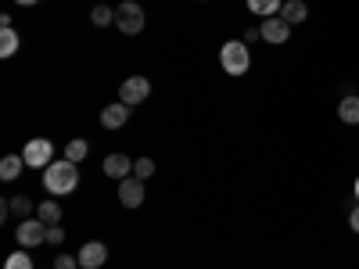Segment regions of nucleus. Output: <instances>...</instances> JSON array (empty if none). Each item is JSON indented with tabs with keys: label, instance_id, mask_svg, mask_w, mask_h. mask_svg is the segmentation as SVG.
<instances>
[{
	"label": "nucleus",
	"instance_id": "obj_1",
	"mask_svg": "<svg viewBox=\"0 0 359 269\" xmlns=\"http://www.w3.org/2000/svg\"><path fill=\"white\" fill-rule=\"evenodd\" d=\"M43 187H47V194H54V198L72 194V191L79 187V165L69 162V158H54V162L43 169Z\"/></svg>",
	"mask_w": 359,
	"mask_h": 269
},
{
	"label": "nucleus",
	"instance_id": "obj_2",
	"mask_svg": "<svg viewBox=\"0 0 359 269\" xmlns=\"http://www.w3.org/2000/svg\"><path fill=\"white\" fill-rule=\"evenodd\" d=\"M219 65H223V72L226 76H245L248 69H252V47L245 43V40H226L223 47H219Z\"/></svg>",
	"mask_w": 359,
	"mask_h": 269
},
{
	"label": "nucleus",
	"instance_id": "obj_3",
	"mask_svg": "<svg viewBox=\"0 0 359 269\" xmlns=\"http://www.w3.org/2000/svg\"><path fill=\"white\" fill-rule=\"evenodd\" d=\"M144 25H147V15H144V8L137 4V0H123V4L115 8V29L118 33L137 36V33H144Z\"/></svg>",
	"mask_w": 359,
	"mask_h": 269
},
{
	"label": "nucleus",
	"instance_id": "obj_4",
	"mask_svg": "<svg viewBox=\"0 0 359 269\" xmlns=\"http://www.w3.org/2000/svg\"><path fill=\"white\" fill-rule=\"evenodd\" d=\"M22 158H25V165L29 169H47L50 162H54V144H50V137H33L25 147H22Z\"/></svg>",
	"mask_w": 359,
	"mask_h": 269
},
{
	"label": "nucleus",
	"instance_id": "obj_5",
	"mask_svg": "<svg viewBox=\"0 0 359 269\" xmlns=\"http://www.w3.org/2000/svg\"><path fill=\"white\" fill-rule=\"evenodd\" d=\"M147 97H151V79L147 76H130V79H123V86H118V101L130 104V108L144 104Z\"/></svg>",
	"mask_w": 359,
	"mask_h": 269
},
{
	"label": "nucleus",
	"instance_id": "obj_6",
	"mask_svg": "<svg viewBox=\"0 0 359 269\" xmlns=\"http://www.w3.org/2000/svg\"><path fill=\"white\" fill-rule=\"evenodd\" d=\"M47 230H50V226L33 216V219H22V223H18L15 237H18L22 248H40V244H47Z\"/></svg>",
	"mask_w": 359,
	"mask_h": 269
},
{
	"label": "nucleus",
	"instance_id": "obj_7",
	"mask_svg": "<svg viewBox=\"0 0 359 269\" xmlns=\"http://www.w3.org/2000/svg\"><path fill=\"white\" fill-rule=\"evenodd\" d=\"M144 179L137 176H126V179H118V205L123 208H140L144 205Z\"/></svg>",
	"mask_w": 359,
	"mask_h": 269
},
{
	"label": "nucleus",
	"instance_id": "obj_8",
	"mask_svg": "<svg viewBox=\"0 0 359 269\" xmlns=\"http://www.w3.org/2000/svg\"><path fill=\"white\" fill-rule=\"evenodd\" d=\"M259 33H262V40H266V43L280 47V43H287V40H291V25H287L280 15H273V18H262Z\"/></svg>",
	"mask_w": 359,
	"mask_h": 269
},
{
	"label": "nucleus",
	"instance_id": "obj_9",
	"mask_svg": "<svg viewBox=\"0 0 359 269\" xmlns=\"http://www.w3.org/2000/svg\"><path fill=\"white\" fill-rule=\"evenodd\" d=\"M79 269H101L104 262H108V244H101V241H86L83 248H79Z\"/></svg>",
	"mask_w": 359,
	"mask_h": 269
},
{
	"label": "nucleus",
	"instance_id": "obj_10",
	"mask_svg": "<svg viewBox=\"0 0 359 269\" xmlns=\"http://www.w3.org/2000/svg\"><path fill=\"white\" fill-rule=\"evenodd\" d=\"M101 169H104L108 179H126V176H133V158L123 155V151H115V155H104Z\"/></svg>",
	"mask_w": 359,
	"mask_h": 269
},
{
	"label": "nucleus",
	"instance_id": "obj_11",
	"mask_svg": "<svg viewBox=\"0 0 359 269\" xmlns=\"http://www.w3.org/2000/svg\"><path fill=\"white\" fill-rule=\"evenodd\" d=\"M130 104H123V101H115V104H108V108H101V126L104 130H123L126 123H130Z\"/></svg>",
	"mask_w": 359,
	"mask_h": 269
},
{
	"label": "nucleus",
	"instance_id": "obj_12",
	"mask_svg": "<svg viewBox=\"0 0 359 269\" xmlns=\"http://www.w3.org/2000/svg\"><path fill=\"white\" fill-rule=\"evenodd\" d=\"M280 18L294 29V25H302L309 18V4L306 0H284V8H280Z\"/></svg>",
	"mask_w": 359,
	"mask_h": 269
},
{
	"label": "nucleus",
	"instance_id": "obj_13",
	"mask_svg": "<svg viewBox=\"0 0 359 269\" xmlns=\"http://www.w3.org/2000/svg\"><path fill=\"white\" fill-rule=\"evenodd\" d=\"M338 118H341L345 126H359V97L355 94H345L338 101Z\"/></svg>",
	"mask_w": 359,
	"mask_h": 269
},
{
	"label": "nucleus",
	"instance_id": "obj_14",
	"mask_svg": "<svg viewBox=\"0 0 359 269\" xmlns=\"http://www.w3.org/2000/svg\"><path fill=\"white\" fill-rule=\"evenodd\" d=\"M22 47V36L15 33V25H0V57H15Z\"/></svg>",
	"mask_w": 359,
	"mask_h": 269
},
{
	"label": "nucleus",
	"instance_id": "obj_15",
	"mask_svg": "<svg viewBox=\"0 0 359 269\" xmlns=\"http://www.w3.org/2000/svg\"><path fill=\"white\" fill-rule=\"evenodd\" d=\"M36 219H43L47 226H57V223H62V205H57L54 198L40 201V205H36Z\"/></svg>",
	"mask_w": 359,
	"mask_h": 269
},
{
	"label": "nucleus",
	"instance_id": "obj_16",
	"mask_svg": "<svg viewBox=\"0 0 359 269\" xmlns=\"http://www.w3.org/2000/svg\"><path fill=\"white\" fill-rule=\"evenodd\" d=\"M22 169H25V158L22 155H4V162H0V179L11 184V179L22 176Z\"/></svg>",
	"mask_w": 359,
	"mask_h": 269
},
{
	"label": "nucleus",
	"instance_id": "obj_17",
	"mask_svg": "<svg viewBox=\"0 0 359 269\" xmlns=\"http://www.w3.org/2000/svg\"><path fill=\"white\" fill-rule=\"evenodd\" d=\"M245 4H248V11L259 15V18H273V15H280L284 0H245Z\"/></svg>",
	"mask_w": 359,
	"mask_h": 269
},
{
	"label": "nucleus",
	"instance_id": "obj_18",
	"mask_svg": "<svg viewBox=\"0 0 359 269\" xmlns=\"http://www.w3.org/2000/svg\"><path fill=\"white\" fill-rule=\"evenodd\" d=\"M8 212H15L18 219H33V216H36V205L29 201L25 194H15V198L8 201Z\"/></svg>",
	"mask_w": 359,
	"mask_h": 269
},
{
	"label": "nucleus",
	"instance_id": "obj_19",
	"mask_svg": "<svg viewBox=\"0 0 359 269\" xmlns=\"http://www.w3.org/2000/svg\"><path fill=\"white\" fill-rule=\"evenodd\" d=\"M86 155H90V144H86L83 137H76V140H69V144H65V158H69V162L83 165V158H86Z\"/></svg>",
	"mask_w": 359,
	"mask_h": 269
},
{
	"label": "nucleus",
	"instance_id": "obj_20",
	"mask_svg": "<svg viewBox=\"0 0 359 269\" xmlns=\"http://www.w3.org/2000/svg\"><path fill=\"white\" fill-rule=\"evenodd\" d=\"M90 22H94L97 29H108V25H115V8H108V4H97L94 11H90Z\"/></svg>",
	"mask_w": 359,
	"mask_h": 269
},
{
	"label": "nucleus",
	"instance_id": "obj_21",
	"mask_svg": "<svg viewBox=\"0 0 359 269\" xmlns=\"http://www.w3.org/2000/svg\"><path fill=\"white\" fill-rule=\"evenodd\" d=\"M4 269H33V258H29V251L22 248V251H15V255H8V262H4Z\"/></svg>",
	"mask_w": 359,
	"mask_h": 269
},
{
	"label": "nucleus",
	"instance_id": "obj_22",
	"mask_svg": "<svg viewBox=\"0 0 359 269\" xmlns=\"http://www.w3.org/2000/svg\"><path fill=\"white\" fill-rule=\"evenodd\" d=\"M133 176H137V179H151V176H155V162H151V158H137V162H133Z\"/></svg>",
	"mask_w": 359,
	"mask_h": 269
},
{
	"label": "nucleus",
	"instance_id": "obj_23",
	"mask_svg": "<svg viewBox=\"0 0 359 269\" xmlns=\"http://www.w3.org/2000/svg\"><path fill=\"white\" fill-rule=\"evenodd\" d=\"M54 269H79V258L76 255H57L54 258Z\"/></svg>",
	"mask_w": 359,
	"mask_h": 269
},
{
	"label": "nucleus",
	"instance_id": "obj_24",
	"mask_svg": "<svg viewBox=\"0 0 359 269\" xmlns=\"http://www.w3.org/2000/svg\"><path fill=\"white\" fill-rule=\"evenodd\" d=\"M47 244H54V248L65 244V230H62V226H50V230H47Z\"/></svg>",
	"mask_w": 359,
	"mask_h": 269
},
{
	"label": "nucleus",
	"instance_id": "obj_25",
	"mask_svg": "<svg viewBox=\"0 0 359 269\" xmlns=\"http://www.w3.org/2000/svg\"><path fill=\"white\" fill-rule=\"evenodd\" d=\"M241 40H245V43L252 47L255 40H262V33H259V29H245V33H241Z\"/></svg>",
	"mask_w": 359,
	"mask_h": 269
},
{
	"label": "nucleus",
	"instance_id": "obj_26",
	"mask_svg": "<svg viewBox=\"0 0 359 269\" xmlns=\"http://www.w3.org/2000/svg\"><path fill=\"white\" fill-rule=\"evenodd\" d=\"M348 226H352V233H359V201H355V208L348 212Z\"/></svg>",
	"mask_w": 359,
	"mask_h": 269
},
{
	"label": "nucleus",
	"instance_id": "obj_27",
	"mask_svg": "<svg viewBox=\"0 0 359 269\" xmlns=\"http://www.w3.org/2000/svg\"><path fill=\"white\" fill-rule=\"evenodd\" d=\"M15 4H22V8H33V4H40V0H15Z\"/></svg>",
	"mask_w": 359,
	"mask_h": 269
},
{
	"label": "nucleus",
	"instance_id": "obj_28",
	"mask_svg": "<svg viewBox=\"0 0 359 269\" xmlns=\"http://www.w3.org/2000/svg\"><path fill=\"white\" fill-rule=\"evenodd\" d=\"M352 194H355V201H359V176H355V187H352Z\"/></svg>",
	"mask_w": 359,
	"mask_h": 269
}]
</instances>
